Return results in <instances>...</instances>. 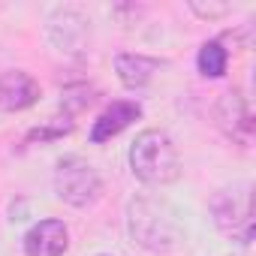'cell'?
<instances>
[{"instance_id": "6da1fadb", "label": "cell", "mask_w": 256, "mask_h": 256, "mask_svg": "<svg viewBox=\"0 0 256 256\" xmlns=\"http://www.w3.org/2000/svg\"><path fill=\"white\" fill-rule=\"evenodd\" d=\"M126 229L130 238L151 253H172L184 241L181 214L175 205L157 193H139L126 205Z\"/></svg>"}, {"instance_id": "7a4b0ae2", "label": "cell", "mask_w": 256, "mask_h": 256, "mask_svg": "<svg viewBox=\"0 0 256 256\" xmlns=\"http://www.w3.org/2000/svg\"><path fill=\"white\" fill-rule=\"evenodd\" d=\"M130 169L148 187H166L181 175V157L175 142L163 130H142L130 145Z\"/></svg>"}, {"instance_id": "3957f363", "label": "cell", "mask_w": 256, "mask_h": 256, "mask_svg": "<svg viewBox=\"0 0 256 256\" xmlns=\"http://www.w3.org/2000/svg\"><path fill=\"white\" fill-rule=\"evenodd\" d=\"M211 217H214V226L223 235L238 238L241 244H250V238H253V193H250V184L238 181V184H229V187L217 190L214 199H211Z\"/></svg>"}, {"instance_id": "277c9868", "label": "cell", "mask_w": 256, "mask_h": 256, "mask_svg": "<svg viewBox=\"0 0 256 256\" xmlns=\"http://www.w3.org/2000/svg\"><path fill=\"white\" fill-rule=\"evenodd\" d=\"M54 193H58L60 202H66L72 208H88L102 196V178L84 157L70 154V157L58 160Z\"/></svg>"}, {"instance_id": "5b68a950", "label": "cell", "mask_w": 256, "mask_h": 256, "mask_svg": "<svg viewBox=\"0 0 256 256\" xmlns=\"http://www.w3.org/2000/svg\"><path fill=\"white\" fill-rule=\"evenodd\" d=\"M214 120H217V126L223 130V136H229V139H235L241 145H247L253 139V114H250L247 100L238 90H229V94H223L217 100Z\"/></svg>"}, {"instance_id": "8992f818", "label": "cell", "mask_w": 256, "mask_h": 256, "mask_svg": "<svg viewBox=\"0 0 256 256\" xmlns=\"http://www.w3.org/2000/svg\"><path fill=\"white\" fill-rule=\"evenodd\" d=\"M70 247V229L64 220H40L24 235V256H64Z\"/></svg>"}, {"instance_id": "52a82bcc", "label": "cell", "mask_w": 256, "mask_h": 256, "mask_svg": "<svg viewBox=\"0 0 256 256\" xmlns=\"http://www.w3.org/2000/svg\"><path fill=\"white\" fill-rule=\"evenodd\" d=\"M40 102V82L24 70L0 72V108L4 112H24Z\"/></svg>"}, {"instance_id": "ba28073f", "label": "cell", "mask_w": 256, "mask_h": 256, "mask_svg": "<svg viewBox=\"0 0 256 256\" xmlns=\"http://www.w3.org/2000/svg\"><path fill=\"white\" fill-rule=\"evenodd\" d=\"M136 118H142V106L133 102V100H114L90 126V142L100 145V142H108L112 136H118L120 130H126Z\"/></svg>"}, {"instance_id": "9c48e42d", "label": "cell", "mask_w": 256, "mask_h": 256, "mask_svg": "<svg viewBox=\"0 0 256 256\" xmlns=\"http://www.w3.org/2000/svg\"><path fill=\"white\" fill-rule=\"evenodd\" d=\"M163 64L157 58H148V54H130V52H124L114 58V70H118V78L124 88H130V90H142L145 84H151V78L157 76Z\"/></svg>"}, {"instance_id": "30bf717a", "label": "cell", "mask_w": 256, "mask_h": 256, "mask_svg": "<svg viewBox=\"0 0 256 256\" xmlns=\"http://www.w3.org/2000/svg\"><path fill=\"white\" fill-rule=\"evenodd\" d=\"M196 66L205 78H220L226 76V66H229V52L223 48L220 40H211L199 48V58H196Z\"/></svg>"}, {"instance_id": "8fae6325", "label": "cell", "mask_w": 256, "mask_h": 256, "mask_svg": "<svg viewBox=\"0 0 256 256\" xmlns=\"http://www.w3.org/2000/svg\"><path fill=\"white\" fill-rule=\"evenodd\" d=\"M190 10L199 16V18H208V22H214V18H223V16H229L232 12V6L229 4H199V0H193L190 4Z\"/></svg>"}, {"instance_id": "7c38bea8", "label": "cell", "mask_w": 256, "mask_h": 256, "mask_svg": "<svg viewBox=\"0 0 256 256\" xmlns=\"http://www.w3.org/2000/svg\"><path fill=\"white\" fill-rule=\"evenodd\" d=\"M96 256H108V253H96Z\"/></svg>"}]
</instances>
